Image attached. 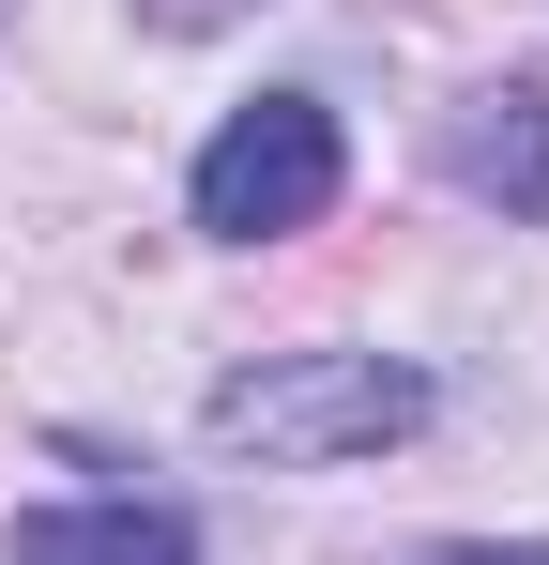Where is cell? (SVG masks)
Masks as SVG:
<instances>
[{
  "instance_id": "cell-1",
  "label": "cell",
  "mask_w": 549,
  "mask_h": 565,
  "mask_svg": "<svg viewBox=\"0 0 549 565\" xmlns=\"http://www.w3.org/2000/svg\"><path fill=\"white\" fill-rule=\"evenodd\" d=\"M214 459H260V473H336V459H381L428 428V367L397 352H260V367L214 382Z\"/></svg>"
},
{
  "instance_id": "cell-5",
  "label": "cell",
  "mask_w": 549,
  "mask_h": 565,
  "mask_svg": "<svg viewBox=\"0 0 549 565\" xmlns=\"http://www.w3.org/2000/svg\"><path fill=\"white\" fill-rule=\"evenodd\" d=\"M138 15H153V31H229L245 0H138Z\"/></svg>"
},
{
  "instance_id": "cell-6",
  "label": "cell",
  "mask_w": 549,
  "mask_h": 565,
  "mask_svg": "<svg viewBox=\"0 0 549 565\" xmlns=\"http://www.w3.org/2000/svg\"><path fill=\"white\" fill-rule=\"evenodd\" d=\"M443 565H549V551H443Z\"/></svg>"
},
{
  "instance_id": "cell-3",
  "label": "cell",
  "mask_w": 549,
  "mask_h": 565,
  "mask_svg": "<svg viewBox=\"0 0 549 565\" xmlns=\"http://www.w3.org/2000/svg\"><path fill=\"white\" fill-rule=\"evenodd\" d=\"M15 565H198L183 504H15Z\"/></svg>"
},
{
  "instance_id": "cell-4",
  "label": "cell",
  "mask_w": 549,
  "mask_h": 565,
  "mask_svg": "<svg viewBox=\"0 0 549 565\" xmlns=\"http://www.w3.org/2000/svg\"><path fill=\"white\" fill-rule=\"evenodd\" d=\"M443 153H458V184H473V199H504V214H549V93H535V77L473 93Z\"/></svg>"
},
{
  "instance_id": "cell-7",
  "label": "cell",
  "mask_w": 549,
  "mask_h": 565,
  "mask_svg": "<svg viewBox=\"0 0 549 565\" xmlns=\"http://www.w3.org/2000/svg\"><path fill=\"white\" fill-rule=\"evenodd\" d=\"M0 15H15V0H0Z\"/></svg>"
},
{
  "instance_id": "cell-2",
  "label": "cell",
  "mask_w": 549,
  "mask_h": 565,
  "mask_svg": "<svg viewBox=\"0 0 549 565\" xmlns=\"http://www.w3.org/2000/svg\"><path fill=\"white\" fill-rule=\"evenodd\" d=\"M352 184V153H336V107L321 93H260L214 122V153H198V230L214 245H290V230H321Z\"/></svg>"
}]
</instances>
